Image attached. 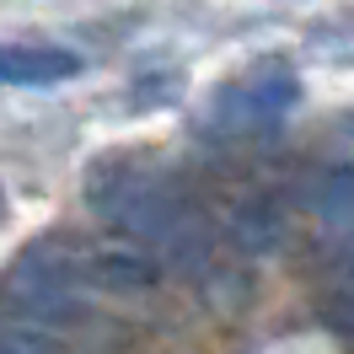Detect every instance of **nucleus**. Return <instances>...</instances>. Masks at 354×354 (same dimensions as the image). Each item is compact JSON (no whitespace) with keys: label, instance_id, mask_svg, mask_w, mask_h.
Listing matches in <instances>:
<instances>
[{"label":"nucleus","instance_id":"obj_1","mask_svg":"<svg viewBox=\"0 0 354 354\" xmlns=\"http://www.w3.org/2000/svg\"><path fill=\"white\" fill-rule=\"evenodd\" d=\"M301 102V81L279 65H258L252 75L231 81L209 97V113H204V129L209 134H258L268 124H279L290 108Z\"/></svg>","mask_w":354,"mask_h":354},{"label":"nucleus","instance_id":"obj_2","mask_svg":"<svg viewBox=\"0 0 354 354\" xmlns=\"http://www.w3.org/2000/svg\"><path fill=\"white\" fill-rule=\"evenodd\" d=\"M81 75V54L44 44H0V86H59Z\"/></svg>","mask_w":354,"mask_h":354},{"label":"nucleus","instance_id":"obj_3","mask_svg":"<svg viewBox=\"0 0 354 354\" xmlns=\"http://www.w3.org/2000/svg\"><path fill=\"white\" fill-rule=\"evenodd\" d=\"M81 274H91L97 285H108V290H151L156 285V263L140 258V252H124V247L86 252V258H81Z\"/></svg>","mask_w":354,"mask_h":354},{"label":"nucleus","instance_id":"obj_4","mask_svg":"<svg viewBox=\"0 0 354 354\" xmlns=\"http://www.w3.org/2000/svg\"><path fill=\"white\" fill-rule=\"evenodd\" d=\"M322 215L338 231H354V172H333L322 188Z\"/></svg>","mask_w":354,"mask_h":354},{"label":"nucleus","instance_id":"obj_5","mask_svg":"<svg viewBox=\"0 0 354 354\" xmlns=\"http://www.w3.org/2000/svg\"><path fill=\"white\" fill-rule=\"evenodd\" d=\"M317 317H322V322H328L333 333L354 338V295H328V301L317 306Z\"/></svg>","mask_w":354,"mask_h":354},{"label":"nucleus","instance_id":"obj_6","mask_svg":"<svg viewBox=\"0 0 354 354\" xmlns=\"http://www.w3.org/2000/svg\"><path fill=\"white\" fill-rule=\"evenodd\" d=\"M0 349H54L48 333H0Z\"/></svg>","mask_w":354,"mask_h":354},{"label":"nucleus","instance_id":"obj_7","mask_svg":"<svg viewBox=\"0 0 354 354\" xmlns=\"http://www.w3.org/2000/svg\"><path fill=\"white\" fill-rule=\"evenodd\" d=\"M0 221H6V194H0Z\"/></svg>","mask_w":354,"mask_h":354}]
</instances>
